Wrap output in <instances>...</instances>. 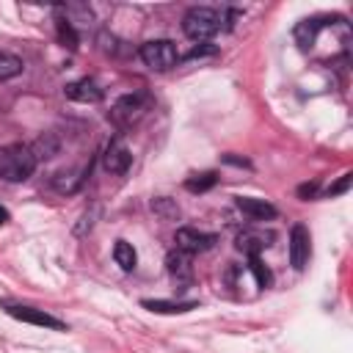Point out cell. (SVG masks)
Returning <instances> with one entry per match:
<instances>
[{"mask_svg": "<svg viewBox=\"0 0 353 353\" xmlns=\"http://www.w3.org/2000/svg\"><path fill=\"white\" fill-rule=\"evenodd\" d=\"M215 182H218V176H215L212 171H204V174H196V176H190V179L185 182V188H188L190 193H204V190H210Z\"/></svg>", "mask_w": 353, "mask_h": 353, "instance_id": "cell-19", "label": "cell"}, {"mask_svg": "<svg viewBox=\"0 0 353 353\" xmlns=\"http://www.w3.org/2000/svg\"><path fill=\"white\" fill-rule=\"evenodd\" d=\"M248 268H251V273L256 276V284H259V287H270V284H273V273L262 265V259H259V256H251Z\"/></svg>", "mask_w": 353, "mask_h": 353, "instance_id": "cell-20", "label": "cell"}, {"mask_svg": "<svg viewBox=\"0 0 353 353\" xmlns=\"http://www.w3.org/2000/svg\"><path fill=\"white\" fill-rule=\"evenodd\" d=\"M55 30H58V41L63 44V47H69V50H77V33H74V28H72V22L69 19H63V17H58L55 19Z\"/></svg>", "mask_w": 353, "mask_h": 353, "instance_id": "cell-17", "label": "cell"}, {"mask_svg": "<svg viewBox=\"0 0 353 353\" xmlns=\"http://www.w3.org/2000/svg\"><path fill=\"white\" fill-rule=\"evenodd\" d=\"M3 309L14 317V320H22V323H30V325H41V328H52V331H63L66 325L47 314L44 309H36V306H22V303H3Z\"/></svg>", "mask_w": 353, "mask_h": 353, "instance_id": "cell-5", "label": "cell"}, {"mask_svg": "<svg viewBox=\"0 0 353 353\" xmlns=\"http://www.w3.org/2000/svg\"><path fill=\"white\" fill-rule=\"evenodd\" d=\"M63 94H66V99H72V102H99V99H102V88H99L94 80H88V77L69 83V85L63 88Z\"/></svg>", "mask_w": 353, "mask_h": 353, "instance_id": "cell-9", "label": "cell"}, {"mask_svg": "<svg viewBox=\"0 0 353 353\" xmlns=\"http://www.w3.org/2000/svg\"><path fill=\"white\" fill-rule=\"evenodd\" d=\"M113 259H116V265H119L121 270H132L135 262H138V254H135L132 243H127V240H116V245H113Z\"/></svg>", "mask_w": 353, "mask_h": 353, "instance_id": "cell-15", "label": "cell"}, {"mask_svg": "<svg viewBox=\"0 0 353 353\" xmlns=\"http://www.w3.org/2000/svg\"><path fill=\"white\" fill-rule=\"evenodd\" d=\"M182 30H185V36L193 39V41H207V39H212V36L221 30V17H218V11H212V8L196 6V8H190V11L182 17Z\"/></svg>", "mask_w": 353, "mask_h": 353, "instance_id": "cell-2", "label": "cell"}, {"mask_svg": "<svg viewBox=\"0 0 353 353\" xmlns=\"http://www.w3.org/2000/svg\"><path fill=\"white\" fill-rule=\"evenodd\" d=\"M215 234L210 232H199V229H190V226H182L176 232V248L185 251V254H199V251H207L215 245Z\"/></svg>", "mask_w": 353, "mask_h": 353, "instance_id": "cell-6", "label": "cell"}, {"mask_svg": "<svg viewBox=\"0 0 353 353\" xmlns=\"http://www.w3.org/2000/svg\"><path fill=\"white\" fill-rule=\"evenodd\" d=\"M146 102H149V97H146V94H124V97H119V99H116V105H113V110H110L113 124H116V127H121V130L132 127V124L143 116Z\"/></svg>", "mask_w": 353, "mask_h": 353, "instance_id": "cell-4", "label": "cell"}, {"mask_svg": "<svg viewBox=\"0 0 353 353\" xmlns=\"http://www.w3.org/2000/svg\"><path fill=\"white\" fill-rule=\"evenodd\" d=\"M130 163H132V154H130V149H127L124 143L113 141V143L105 149V171H110V174H124V171L130 168Z\"/></svg>", "mask_w": 353, "mask_h": 353, "instance_id": "cell-10", "label": "cell"}, {"mask_svg": "<svg viewBox=\"0 0 353 353\" xmlns=\"http://www.w3.org/2000/svg\"><path fill=\"white\" fill-rule=\"evenodd\" d=\"M19 72H22V61H19L17 55L0 50V80H11V77H17Z\"/></svg>", "mask_w": 353, "mask_h": 353, "instance_id": "cell-18", "label": "cell"}, {"mask_svg": "<svg viewBox=\"0 0 353 353\" xmlns=\"http://www.w3.org/2000/svg\"><path fill=\"white\" fill-rule=\"evenodd\" d=\"M6 221H8V212H6L3 207H0V223H6Z\"/></svg>", "mask_w": 353, "mask_h": 353, "instance_id": "cell-24", "label": "cell"}, {"mask_svg": "<svg viewBox=\"0 0 353 353\" xmlns=\"http://www.w3.org/2000/svg\"><path fill=\"white\" fill-rule=\"evenodd\" d=\"M52 185H55V190H61V193H74L80 185H83V176H80V171H61V174H55V179H52Z\"/></svg>", "mask_w": 353, "mask_h": 353, "instance_id": "cell-16", "label": "cell"}, {"mask_svg": "<svg viewBox=\"0 0 353 353\" xmlns=\"http://www.w3.org/2000/svg\"><path fill=\"white\" fill-rule=\"evenodd\" d=\"M165 268H168V273H171L176 281H190V279H193L190 254H185V251H179V248L165 256Z\"/></svg>", "mask_w": 353, "mask_h": 353, "instance_id": "cell-12", "label": "cell"}, {"mask_svg": "<svg viewBox=\"0 0 353 353\" xmlns=\"http://www.w3.org/2000/svg\"><path fill=\"white\" fill-rule=\"evenodd\" d=\"M237 207H240L248 218H254V221H273V218H276V207H273L270 201H265V199L240 196V199H237Z\"/></svg>", "mask_w": 353, "mask_h": 353, "instance_id": "cell-11", "label": "cell"}, {"mask_svg": "<svg viewBox=\"0 0 353 353\" xmlns=\"http://www.w3.org/2000/svg\"><path fill=\"white\" fill-rule=\"evenodd\" d=\"M141 61L154 72H165L176 63V44L171 39H152L141 44Z\"/></svg>", "mask_w": 353, "mask_h": 353, "instance_id": "cell-3", "label": "cell"}, {"mask_svg": "<svg viewBox=\"0 0 353 353\" xmlns=\"http://www.w3.org/2000/svg\"><path fill=\"white\" fill-rule=\"evenodd\" d=\"M152 210L160 212L163 218H179V207L171 204L168 199H154V201H152Z\"/></svg>", "mask_w": 353, "mask_h": 353, "instance_id": "cell-21", "label": "cell"}, {"mask_svg": "<svg viewBox=\"0 0 353 353\" xmlns=\"http://www.w3.org/2000/svg\"><path fill=\"white\" fill-rule=\"evenodd\" d=\"M323 25L325 22H320V19H303V22H298L295 25V41H298V47L301 50H309L314 44V39H317V33H320Z\"/></svg>", "mask_w": 353, "mask_h": 353, "instance_id": "cell-14", "label": "cell"}, {"mask_svg": "<svg viewBox=\"0 0 353 353\" xmlns=\"http://www.w3.org/2000/svg\"><path fill=\"white\" fill-rule=\"evenodd\" d=\"M314 193H317V185H314V182H312V185H301V188H298V196H303V199H306V196H314Z\"/></svg>", "mask_w": 353, "mask_h": 353, "instance_id": "cell-23", "label": "cell"}, {"mask_svg": "<svg viewBox=\"0 0 353 353\" xmlns=\"http://www.w3.org/2000/svg\"><path fill=\"white\" fill-rule=\"evenodd\" d=\"M309 251H312V243H309V229L303 223H295L292 232H290V262L295 270H303L306 262H309Z\"/></svg>", "mask_w": 353, "mask_h": 353, "instance_id": "cell-7", "label": "cell"}, {"mask_svg": "<svg viewBox=\"0 0 353 353\" xmlns=\"http://www.w3.org/2000/svg\"><path fill=\"white\" fill-rule=\"evenodd\" d=\"M36 171V154L25 143H8L0 149V179L25 182Z\"/></svg>", "mask_w": 353, "mask_h": 353, "instance_id": "cell-1", "label": "cell"}, {"mask_svg": "<svg viewBox=\"0 0 353 353\" xmlns=\"http://www.w3.org/2000/svg\"><path fill=\"white\" fill-rule=\"evenodd\" d=\"M141 306L143 309H149V312H157V314H179V312H190V309H196V301H141Z\"/></svg>", "mask_w": 353, "mask_h": 353, "instance_id": "cell-13", "label": "cell"}, {"mask_svg": "<svg viewBox=\"0 0 353 353\" xmlns=\"http://www.w3.org/2000/svg\"><path fill=\"white\" fill-rule=\"evenodd\" d=\"M350 185H353V174L347 171V174H342V176L328 188V196H342V193H347Z\"/></svg>", "mask_w": 353, "mask_h": 353, "instance_id": "cell-22", "label": "cell"}, {"mask_svg": "<svg viewBox=\"0 0 353 353\" xmlns=\"http://www.w3.org/2000/svg\"><path fill=\"white\" fill-rule=\"evenodd\" d=\"M273 234L270 232H262V229H245L237 234V248L248 256H259V251H265L270 245Z\"/></svg>", "mask_w": 353, "mask_h": 353, "instance_id": "cell-8", "label": "cell"}]
</instances>
